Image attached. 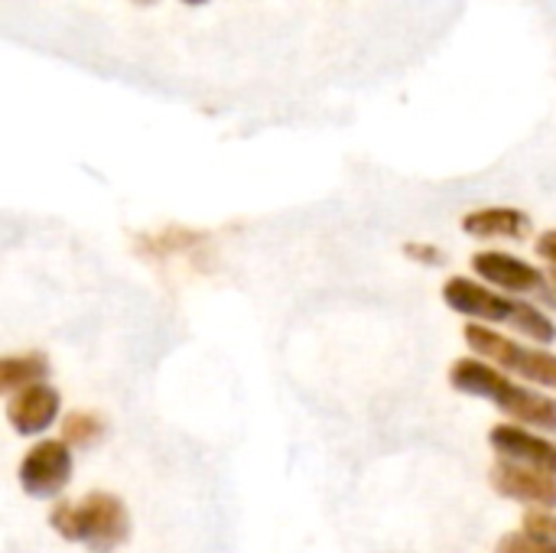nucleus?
<instances>
[{"label": "nucleus", "mask_w": 556, "mask_h": 553, "mask_svg": "<svg viewBox=\"0 0 556 553\" xmlns=\"http://www.w3.org/2000/svg\"><path fill=\"white\" fill-rule=\"evenodd\" d=\"M489 482L508 502L534 505L538 512H554L556 508V473L498 460L489 473Z\"/></svg>", "instance_id": "nucleus-6"}, {"label": "nucleus", "mask_w": 556, "mask_h": 553, "mask_svg": "<svg viewBox=\"0 0 556 553\" xmlns=\"http://www.w3.org/2000/svg\"><path fill=\"white\" fill-rule=\"evenodd\" d=\"M450 385L459 394L482 398V401L495 404L502 414L518 420V427L556 433V398L521 388L502 368H495L482 359H456L450 368Z\"/></svg>", "instance_id": "nucleus-1"}, {"label": "nucleus", "mask_w": 556, "mask_h": 553, "mask_svg": "<svg viewBox=\"0 0 556 553\" xmlns=\"http://www.w3.org/2000/svg\"><path fill=\"white\" fill-rule=\"evenodd\" d=\"M104 433H108L104 417H98V414H91V411H75V414H68V417L62 420V440H65L68 447H78V450L94 447Z\"/></svg>", "instance_id": "nucleus-12"}, {"label": "nucleus", "mask_w": 556, "mask_h": 553, "mask_svg": "<svg viewBox=\"0 0 556 553\" xmlns=\"http://www.w3.org/2000/svg\"><path fill=\"white\" fill-rule=\"evenodd\" d=\"M534 251H538V257H541V261H547L551 267H556V228L554 231H544V235L538 238Z\"/></svg>", "instance_id": "nucleus-17"}, {"label": "nucleus", "mask_w": 556, "mask_h": 553, "mask_svg": "<svg viewBox=\"0 0 556 553\" xmlns=\"http://www.w3.org/2000/svg\"><path fill=\"white\" fill-rule=\"evenodd\" d=\"M489 443L492 450L518 466H534V469H547L556 473V443H551L547 437H538L528 427L518 424H498L489 430Z\"/></svg>", "instance_id": "nucleus-9"}, {"label": "nucleus", "mask_w": 556, "mask_h": 553, "mask_svg": "<svg viewBox=\"0 0 556 553\" xmlns=\"http://www.w3.org/2000/svg\"><path fill=\"white\" fill-rule=\"evenodd\" d=\"M199 238L192 235V231H166V235H160L156 241H153V248H156V254H163V251H182V248H189V244H195Z\"/></svg>", "instance_id": "nucleus-16"}, {"label": "nucleus", "mask_w": 556, "mask_h": 553, "mask_svg": "<svg viewBox=\"0 0 556 553\" xmlns=\"http://www.w3.org/2000/svg\"><path fill=\"white\" fill-rule=\"evenodd\" d=\"M16 476L29 499H59L72 482V447L65 440H39L20 460Z\"/></svg>", "instance_id": "nucleus-5"}, {"label": "nucleus", "mask_w": 556, "mask_h": 553, "mask_svg": "<svg viewBox=\"0 0 556 553\" xmlns=\"http://www.w3.org/2000/svg\"><path fill=\"white\" fill-rule=\"evenodd\" d=\"M49 528L72 544L111 553L130 538V512L111 492H88L81 502L59 499L49 512Z\"/></svg>", "instance_id": "nucleus-3"}, {"label": "nucleus", "mask_w": 556, "mask_h": 553, "mask_svg": "<svg viewBox=\"0 0 556 553\" xmlns=\"http://www.w3.org/2000/svg\"><path fill=\"white\" fill-rule=\"evenodd\" d=\"M463 336H466L469 349L482 362L502 368L505 375L511 372V375H518V378H525L531 385H541L547 391H556L554 352L538 349V345H521V342H515V339H508V336H502V332H495L492 326H482V323H466Z\"/></svg>", "instance_id": "nucleus-4"}, {"label": "nucleus", "mask_w": 556, "mask_h": 553, "mask_svg": "<svg viewBox=\"0 0 556 553\" xmlns=\"http://www.w3.org/2000/svg\"><path fill=\"white\" fill-rule=\"evenodd\" d=\"M49 372V362L42 352H20V355H7L0 359V391L10 398L29 385H42Z\"/></svg>", "instance_id": "nucleus-11"}, {"label": "nucleus", "mask_w": 556, "mask_h": 553, "mask_svg": "<svg viewBox=\"0 0 556 553\" xmlns=\"http://www.w3.org/2000/svg\"><path fill=\"white\" fill-rule=\"evenodd\" d=\"M62 411V394L52 385H29L7 398V420L20 437L46 433Z\"/></svg>", "instance_id": "nucleus-7"}, {"label": "nucleus", "mask_w": 556, "mask_h": 553, "mask_svg": "<svg viewBox=\"0 0 556 553\" xmlns=\"http://www.w3.org/2000/svg\"><path fill=\"white\" fill-rule=\"evenodd\" d=\"M404 254H407L410 261H417V264H427V267H437V264H443V257H446L437 244H427V241H407V244H404Z\"/></svg>", "instance_id": "nucleus-15"}, {"label": "nucleus", "mask_w": 556, "mask_h": 553, "mask_svg": "<svg viewBox=\"0 0 556 553\" xmlns=\"http://www.w3.org/2000/svg\"><path fill=\"white\" fill-rule=\"evenodd\" d=\"M472 271L498 287V290H508V293H541L544 284H547V274L515 254H505V251H479L472 257Z\"/></svg>", "instance_id": "nucleus-8"}, {"label": "nucleus", "mask_w": 556, "mask_h": 553, "mask_svg": "<svg viewBox=\"0 0 556 553\" xmlns=\"http://www.w3.org/2000/svg\"><path fill=\"white\" fill-rule=\"evenodd\" d=\"M541 297H544V300H547V303H551V306L556 310V267H551V271H547V284H544Z\"/></svg>", "instance_id": "nucleus-18"}, {"label": "nucleus", "mask_w": 556, "mask_h": 553, "mask_svg": "<svg viewBox=\"0 0 556 553\" xmlns=\"http://www.w3.org/2000/svg\"><path fill=\"white\" fill-rule=\"evenodd\" d=\"M521 531H528V535H534V538H541V541L556 544V515L554 512H531V515L525 518V528H521Z\"/></svg>", "instance_id": "nucleus-14"}, {"label": "nucleus", "mask_w": 556, "mask_h": 553, "mask_svg": "<svg viewBox=\"0 0 556 553\" xmlns=\"http://www.w3.org/2000/svg\"><path fill=\"white\" fill-rule=\"evenodd\" d=\"M443 300L453 313L459 316H469L472 323H482V326H511L518 329L521 336L534 339V342H556V323L541 313L538 306L525 303V300H511V297H502L495 290H489L485 284L479 280H469V277H450L443 284Z\"/></svg>", "instance_id": "nucleus-2"}, {"label": "nucleus", "mask_w": 556, "mask_h": 553, "mask_svg": "<svg viewBox=\"0 0 556 553\" xmlns=\"http://www.w3.org/2000/svg\"><path fill=\"white\" fill-rule=\"evenodd\" d=\"M459 225L469 238H479V241H489V238L521 241L531 235V215L511 205H489V209L466 212Z\"/></svg>", "instance_id": "nucleus-10"}, {"label": "nucleus", "mask_w": 556, "mask_h": 553, "mask_svg": "<svg viewBox=\"0 0 556 553\" xmlns=\"http://www.w3.org/2000/svg\"><path fill=\"white\" fill-rule=\"evenodd\" d=\"M186 3H205V0H186Z\"/></svg>", "instance_id": "nucleus-19"}, {"label": "nucleus", "mask_w": 556, "mask_h": 553, "mask_svg": "<svg viewBox=\"0 0 556 553\" xmlns=\"http://www.w3.org/2000/svg\"><path fill=\"white\" fill-rule=\"evenodd\" d=\"M137 3H153V0H137Z\"/></svg>", "instance_id": "nucleus-20"}, {"label": "nucleus", "mask_w": 556, "mask_h": 553, "mask_svg": "<svg viewBox=\"0 0 556 553\" xmlns=\"http://www.w3.org/2000/svg\"><path fill=\"white\" fill-rule=\"evenodd\" d=\"M495 553H556V544L551 541H541L528 531H511L498 541Z\"/></svg>", "instance_id": "nucleus-13"}]
</instances>
